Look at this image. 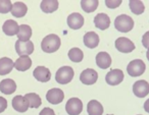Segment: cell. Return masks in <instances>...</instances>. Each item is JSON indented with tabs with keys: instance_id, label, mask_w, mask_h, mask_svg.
Here are the masks:
<instances>
[{
	"instance_id": "obj_1",
	"label": "cell",
	"mask_w": 149,
	"mask_h": 115,
	"mask_svg": "<svg viewBox=\"0 0 149 115\" xmlns=\"http://www.w3.org/2000/svg\"><path fill=\"white\" fill-rule=\"evenodd\" d=\"M60 44H61L60 38L58 37L57 35L51 34V35L46 36V37L42 40L41 48L46 53H53V52L57 51V50L59 49Z\"/></svg>"
},
{
	"instance_id": "obj_2",
	"label": "cell",
	"mask_w": 149,
	"mask_h": 115,
	"mask_svg": "<svg viewBox=\"0 0 149 115\" xmlns=\"http://www.w3.org/2000/svg\"><path fill=\"white\" fill-rule=\"evenodd\" d=\"M114 27L118 32L128 33V32L132 31V29L134 28V21L129 15H120L114 21Z\"/></svg>"
},
{
	"instance_id": "obj_3",
	"label": "cell",
	"mask_w": 149,
	"mask_h": 115,
	"mask_svg": "<svg viewBox=\"0 0 149 115\" xmlns=\"http://www.w3.org/2000/svg\"><path fill=\"white\" fill-rule=\"evenodd\" d=\"M74 69L70 66H62L56 71L55 80L60 85H66L74 78Z\"/></svg>"
},
{
	"instance_id": "obj_4",
	"label": "cell",
	"mask_w": 149,
	"mask_h": 115,
	"mask_svg": "<svg viewBox=\"0 0 149 115\" xmlns=\"http://www.w3.org/2000/svg\"><path fill=\"white\" fill-rule=\"evenodd\" d=\"M145 69H146V65H145L144 61H142L141 59L133 60L128 64V67H127V71L131 76H142Z\"/></svg>"
},
{
	"instance_id": "obj_5",
	"label": "cell",
	"mask_w": 149,
	"mask_h": 115,
	"mask_svg": "<svg viewBox=\"0 0 149 115\" xmlns=\"http://www.w3.org/2000/svg\"><path fill=\"white\" fill-rule=\"evenodd\" d=\"M65 110L68 115H79L83 111V103L78 98H70L65 104Z\"/></svg>"
},
{
	"instance_id": "obj_6",
	"label": "cell",
	"mask_w": 149,
	"mask_h": 115,
	"mask_svg": "<svg viewBox=\"0 0 149 115\" xmlns=\"http://www.w3.org/2000/svg\"><path fill=\"white\" fill-rule=\"evenodd\" d=\"M116 48L118 49V51L122 53H130L134 51L135 44L128 38L120 37L116 40Z\"/></svg>"
},
{
	"instance_id": "obj_7",
	"label": "cell",
	"mask_w": 149,
	"mask_h": 115,
	"mask_svg": "<svg viewBox=\"0 0 149 115\" xmlns=\"http://www.w3.org/2000/svg\"><path fill=\"white\" fill-rule=\"evenodd\" d=\"M15 51L19 56H29L34 52V44L32 41L22 42L17 40L15 42Z\"/></svg>"
},
{
	"instance_id": "obj_8",
	"label": "cell",
	"mask_w": 149,
	"mask_h": 115,
	"mask_svg": "<svg viewBox=\"0 0 149 115\" xmlns=\"http://www.w3.org/2000/svg\"><path fill=\"white\" fill-rule=\"evenodd\" d=\"M98 80V73L96 70L92 69V68H87L84 71H82L81 76H80V80H81L83 84L90 86V85H93L97 82Z\"/></svg>"
},
{
	"instance_id": "obj_9",
	"label": "cell",
	"mask_w": 149,
	"mask_h": 115,
	"mask_svg": "<svg viewBox=\"0 0 149 115\" xmlns=\"http://www.w3.org/2000/svg\"><path fill=\"white\" fill-rule=\"evenodd\" d=\"M105 80L110 86H116L124 80V72L120 69H111L105 76Z\"/></svg>"
},
{
	"instance_id": "obj_10",
	"label": "cell",
	"mask_w": 149,
	"mask_h": 115,
	"mask_svg": "<svg viewBox=\"0 0 149 115\" xmlns=\"http://www.w3.org/2000/svg\"><path fill=\"white\" fill-rule=\"evenodd\" d=\"M133 92L135 96L139 98H144L149 94V84L146 80H137L133 86Z\"/></svg>"
},
{
	"instance_id": "obj_11",
	"label": "cell",
	"mask_w": 149,
	"mask_h": 115,
	"mask_svg": "<svg viewBox=\"0 0 149 115\" xmlns=\"http://www.w3.org/2000/svg\"><path fill=\"white\" fill-rule=\"evenodd\" d=\"M63 98H64V94L60 89H57V88H54V89H51L47 92L46 94V99L49 103L53 105H57L59 103H61L63 101Z\"/></svg>"
},
{
	"instance_id": "obj_12",
	"label": "cell",
	"mask_w": 149,
	"mask_h": 115,
	"mask_svg": "<svg viewBox=\"0 0 149 115\" xmlns=\"http://www.w3.org/2000/svg\"><path fill=\"white\" fill-rule=\"evenodd\" d=\"M34 78L37 80L41 82H47L51 78V72L48 69L47 67H44V66H38L35 68V70L33 71Z\"/></svg>"
},
{
	"instance_id": "obj_13",
	"label": "cell",
	"mask_w": 149,
	"mask_h": 115,
	"mask_svg": "<svg viewBox=\"0 0 149 115\" xmlns=\"http://www.w3.org/2000/svg\"><path fill=\"white\" fill-rule=\"evenodd\" d=\"M68 25L70 29L79 30L84 26V17L82 15L78 12H74L68 15Z\"/></svg>"
},
{
	"instance_id": "obj_14",
	"label": "cell",
	"mask_w": 149,
	"mask_h": 115,
	"mask_svg": "<svg viewBox=\"0 0 149 115\" xmlns=\"http://www.w3.org/2000/svg\"><path fill=\"white\" fill-rule=\"evenodd\" d=\"M94 24L95 27L99 30H106L109 28L110 26V19L106 13H98L95 17H94Z\"/></svg>"
},
{
	"instance_id": "obj_15",
	"label": "cell",
	"mask_w": 149,
	"mask_h": 115,
	"mask_svg": "<svg viewBox=\"0 0 149 115\" xmlns=\"http://www.w3.org/2000/svg\"><path fill=\"white\" fill-rule=\"evenodd\" d=\"M13 107L15 110H17V112H26L29 107V103L26 100V98L24 96H15L13 99Z\"/></svg>"
},
{
	"instance_id": "obj_16",
	"label": "cell",
	"mask_w": 149,
	"mask_h": 115,
	"mask_svg": "<svg viewBox=\"0 0 149 115\" xmlns=\"http://www.w3.org/2000/svg\"><path fill=\"white\" fill-rule=\"evenodd\" d=\"M17 90V84L13 80L6 78L0 82V92L5 95H11Z\"/></svg>"
},
{
	"instance_id": "obj_17",
	"label": "cell",
	"mask_w": 149,
	"mask_h": 115,
	"mask_svg": "<svg viewBox=\"0 0 149 115\" xmlns=\"http://www.w3.org/2000/svg\"><path fill=\"white\" fill-rule=\"evenodd\" d=\"M96 64L98 65V67L106 69L111 65V57L106 52H99L96 55Z\"/></svg>"
},
{
	"instance_id": "obj_18",
	"label": "cell",
	"mask_w": 149,
	"mask_h": 115,
	"mask_svg": "<svg viewBox=\"0 0 149 115\" xmlns=\"http://www.w3.org/2000/svg\"><path fill=\"white\" fill-rule=\"evenodd\" d=\"M84 45L88 48H96L99 44V37L95 32H88L84 36Z\"/></svg>"
},
{
	"instance_id": "obj_19",
	"label": "cell",
	"mask_w": 149,
	"mask_h": 115,
	"mask_svg": "<svg viewBox=\"0 0 149 115\" xmlns=\"http://www.w3.org/2000/svg\"><path fill=\"white\" fill-rule=\"evenodd\" d=\"M19 29V26L17 25V21H13V19H8V21H6L3 24V27H2L3 33L7 36L17 35Z\"/></svg>"
},
{
	"instance_id": "obj_20",
	"label": "cell",
	"mask_w": 149,
	"mask_h": 115,
	"mask_svg": "<svg viewBox=\"0 0 149 115\" xmlns=\"http://www.w3.org/2000/svg\"><path fill=\"white\" fill-rule=\"evenodd\" d=\"M32 66V59L29 56H19V58L15 62V67L19 71H26Z\"/></svg>"
},
{
	"instance_id": "obj_21",
	"label": "cell",
	"mask_w": 149,
	"mask_h": 115,
	"mask_svg": "<svg viewBox=\"0 0 149 115\" xmlns=\"http://www.w3.org/2000/svg\"><path fill=\"white\" fill-rule=\"evenodd\" d=\"M15 67V62L8 57H3L0 59V76H5L9 73Z\"/></svg>"
},
{
	"instance_id": "obj_22",
	"label": "cell",
	"mask_w": 149,
	"mask_h": 115,
	"mask_svg": "<svg viewBox=\"0 0 149 115\" xmlns=\"http://www.w3.org/2000/svg\"><path fill=\"white\" fill-rule=\"evenodd\" d=\"M28 11V7L27 5L24 2H15L13 4V7H11V15L15 17H23L26 15Z\"/></svg>"
},
{
	"instance_id": "obj_23",
	"label": "cell",
	"mask_w": 149,
	"mask_h": 115,
	"mask_svg": "<svg viewBox=\"0 0 149 115\" xmlns=\"http://www.w3.org/2000/svg\"><path fill=\"white\" fill-rule=\"evenodd\" d=\"M87 112L89 115H102L103 107L101 103L96 100H91L87 105Z\"/></svg>"
},
{
	"instance_id": "obj_24",
	"label": "cell",
	"mask_w": 149,
	"mask_h": 115,
	"mask_svg": "<svg viewBox=\"0 0 149 115\" xmlns=\"http://www.w3.org/2000/svg\"><path fill=\"white\" fill-rule=\"evenodd\" d=\"M42 11L46 13H52L58 8L57 0H43L40 4Z\"/></svg>"
},
{
	"instance_id": "obj_25",
	"label": "cell",
	"mask_w": 149,
	"mask_h": 115,
	"mask_svg": "<svg viewBox=\"0 0 149 115\" xmlns=\"http://www.w3.org/2000/svg\"><path fill=\"white\" fill-rule=\"evenodd\" d=\"M17 38L19 41L22 42H27L30 41V38L32 37V29L30 26L28 25H22L19 26V33H17Z\"/></svg>"
},
{
	"instance_id": "obj_26",
	"label": "cell",
	"mask_w": 149,
	"mask_h": 115,
	"mask_svg": "<svg viewBox=\"0 0 149 115\" xmlns=\"http://www.w3.org/2000/svg\"><path fill=\"white\" fill-rule=\"evenodd\" d=\"M24 97L29 103L30 108H38V107L41 106L42 101L39 95L35 94V93H29V94H26Z\"/></svg>"
},
{
	"instance_id": "obj_27",
	"label": "cell",
	"mask_w": 149,
	"mask_h": 115,
	"mask_svg": "<svg viewBox=\"0 0 149 115\" xmlns=\"http://www.w3.org/2000/svg\"><path fill=\"white\" fill-rule=\"evenodd\" d=\"M99 1L98 0H82L81 6L85 12H93L97 9Z\"/></svg>"
},
{
	"instance_id": "obj_28",
	"label": "cell",
	"mask_w": 149,
	"mask_h": 115,
	"mask_svg": "<svg viewBox=\"0 0 149 115\" xmlns=\"http://www.w3.org/2000/svg\"><path fill=\"white\" fill-rule=\"evenodd\" d=\"M129 6H130L131 11L137 15H142L145 10L144 3L142 1H139V0H131V1H129Z\"/></svg>"
},
{
	"instance_id": "obj_29",
	"label": "cell",
	"mask_w": 149,
	"mask_h": 115,
	"mask_svg": "<svg viewBox=\"0 0 149 115\" xmlns=\"http://www.w3.org/2000/svg\"><path fill=\"white\" fill-rule=\"evenodd\" d=\"M68 58L72 62H81L84 58V53L80 48H72L68 51Z\"/></svg>"
},
{
	"instance_id": "obj_30",
	"label": "cell",
	"mask_w": 149,
	"mask_h": 115,
	"mask_svg": "<svg viewBox=\"0 0 149 115\" xmlns=\"http://www.w3.org/2000/svg\"><path fill=\"white\" fill-rule=\"evenodd\" d=\"M11 7V1L9 0H0V13H8L10 12Z\"/></svg>"
},
{
	"instance_id": "obj_31",
	"label": "cell",
	"mask_w": 149,
	"mask_h": 115,
	"mask_svg": "<svg viewBox=\"0 0 149 115\" xmlns=\"http://www.w3.org/2000/svg\"><path fill=\"white\" fill-rule=\"evenodd\" d=\"M122 0H105V5L108 8L114 9L122 4Z\"/></svg>"
},
{
	"instance_id": "obj_32",
	"label": "cell",
	"mask_w": 149,
	"mask_h": 115,
	"mask_svg": "<svg viewBox=\"0 0 149 115\" xmlns=\"http://www.w3.org/2000/svg\"><path fill=\"white\" fill-rule=\"evenodd\" d=\"M142 44L145 48L148 49L149 48V31L146 32V33L143 35V38H142Z\"/></svg>"
},
{
	"instance_id": "obj_33",
	"label": "cell",
	"mask_w": 149,
	"mask_h": 115,
	"mask_svg": "<svg viewBox=\"0 0 149 115\" xmlns=\"http://www.w3.org/2000/svg\"><path fill=\"white\" fill-rule=\"evenodd\" d=\"M7 108V101L3 97H0V113H2Z\"/></svg>"
},
{
	"instance_id": "obj_34",
	"label": "cell",
	"mask_w": 149,
	"mask_h": 115,
	"mask_svg": "<svg viewBox=\"0 0 149 115\" xmlns=\"http://www.w3.org/2000/svg\"><path fill=\"white\" fill-rule=\"evenodd\" d=\"M39 115H55V113H54V111L51 108H44L40 112Z\"/></svg>"
},
{
	"instance_id": "obj_35",
	"label": "cell",
	"mask_w": 149,
	"mask_h": 115,
	"mask_svg": "<svg viewBox=\"0 0 149 115\" xmlns=\"http://www.w3.org/2000/svg\"><path fill=\"white\" fill-rule=\"evenodd\" d=\"M144 110L149 113V99L146 100V102L144 103Z\"/></svg>"
},
{
	"instance_id": "obj_36",
	"label": "cell",
	"mask_w": 149,
	"mask_h": 115,
	"mask_svg": "<svg viewBox=\"0 0 149 115\" xmlns=\"http://www.w3.org/2000/svg\"><path fill=\"white\" fill-rule=\"evenodd\" d=\"M146 56H147V59H148V61H149V48H148V50H147Z\"/></svg>"
},
{
	"instance_id": "obj_37",
	"label": "cell",
	"mask_w": 149,
	"mask_h": 115,
	"mask_svg": "<svg viewBox=\"0 0 149 115\" xmlns=\"http://www.w3.org/2000/svg\"><path fill=\"white\" fill-rule=\"evenodd\" d=\"M107 115H112V114H107Z\"/></svg>"
}]
</instances>
